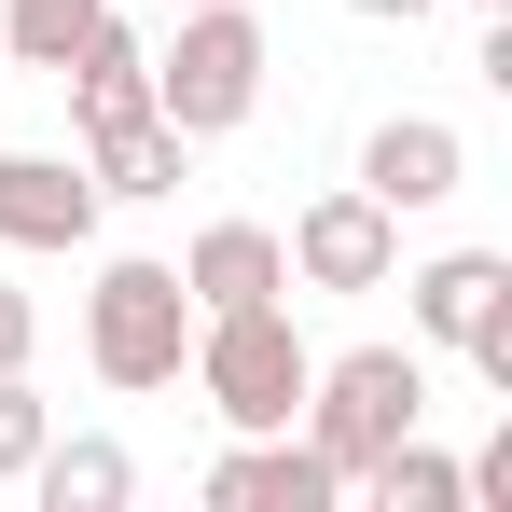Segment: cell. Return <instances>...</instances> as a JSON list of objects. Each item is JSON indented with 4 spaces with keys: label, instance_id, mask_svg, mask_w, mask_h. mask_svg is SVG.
<instances>
[{
    "label": "cell",
    "instance_id": "6da1fadb",
    "mask_svg": "<svg viewBox=\"0 0 512 512\" xmlns=\"http://www.w3.org/2000/svg\"><path fill=\"white\" fill-rule=\"evenodd\" d=\"M263 14H236V0H180V42L153 56V111H167L180 139H222V125H250L263 111Z\"/></svg>",
    "mask_w": 512,
    "mask_h": 512
},
{
    "label": "cell",
    "instance_id": "7a4b0ae2",
    "mask_svg": "<svg viewBox=\"0 0 512 512\" xmlns=\"http://www.w3.org/2000/svg\"><path fill=\"white\" fill-rule=\"evenodd\" d=\"M194 388H208V416L222 429H291L305 416V333H291V305H222V319H194Z\"/></svg>",
    "mask_w": 512,
    "mask_h": 512
},
{
    "label": "cell",
    "instance_id": "3957f363",
    "mask_svg": "<svg viewBox=\"0 0 512 512\" xmlns=\"http://www.w3.org/2000/svg\"><path fill=\"white\" fill-rule=\"evenodd\" d=\"M416 416H429V360H416V346H346V360L305 374V443L333 457L346 485H360V471H374Z\"/></svg>",
    "mask_w": 512,
    "mask_h": 512
},
{
    "label": "cell",
    "instance_id": "277c9868",
    "mask_svg": "<svg viewBox=\"0 0 512 512\" xmlns=\"http://www.w3.org/2000/svg\"><path fill=\"white\" fill-rule=\"evenodd\" d=\"M180 346H194V291H180V263H97L84 291V360L111 388H167Z\"/></svg>",
    "mask_w": 512,
    "mask_h": 512
},
{
    "label": "cell",
    "instance_id": "5b68a950",
    "mask_svg": "<svg viewBox=\"0 0 512 512\" xmlns=\"http://www.w3.org/2000/svg\"><path fill=\"white\" fill-rule=\"evenodd\" d=\"M416 333H429V346H471L485 388H512V263H499V250L416 263Z\"/></svg>",
    "mask_w": 512,
    "mask_h": 512
},
{
    "label": "cell",
    "instance_id": "8992f818",
    "mask_svg": "<svg viewBox=\"0 0 512 512\" xmlns=\"http://www.w3.org/2000/svg\"><path fill=\"white\" fill-rule=\"evenodd\" d=\"M277 250H291L305 291H388V277H402V208H374V194L346 180V194H319Z\"/></svg>",
    "mask_w": 512,
    "mask_h": 512
},
{
    "label": "cell",
    "instance_id": "52a82bcc",
    "mask_svg": "<svg viewBox=\"0 0 512 512\" xmlns=\"http://www.w3.org/2000/svg\"><path fill=\"white\" fill-rule=\"evenodd\" d=\"M457 180H471V139H457L443 111H388V125L360 139V194H374V208H443Z\"/></svg>",
    "mask_w": 512,
    "mask_h": 512
},
{
    "label": "cell",
    "instance_id": "ba28073f",
    "mask_svg": "<svg viewBox=\"0 0 512 512\" xmlns=\"http://www.w3.org/2000/svg\"><path fill=\"white\" fill-rule=\"evenodd\" d=\"M208 499L222 512H333L346 471L319 457V443H291V429H236V457L208 471Z\"/></svg>",
    "mask_w": 512,
    "mask_h": 512
},
{
    "label": "cell",
    "instance_id": "9c48e42d",
    "mask_svg": "<svg viewBox=\"0 0 512 512\" xmlns=\"http://www.w3.org/2000/svg\"><path fill=\"white\" fill-rule=\"evenodd\" d=\"M97 236V180L70 153H0V250H84Z\"/></svg>",
    "mask_w": 512,
    "mask_h": 512
},
{
    "label": "cell",
    "instance_id": "30bf717a",
    "mask_svg": "<svg viewBox=\"0 0 512 512\" xmlns=\"http://www.w3.org/2000/svg\"><path fill=\"white\" fill-rule=\"evenodd\" d=\"M180 291H194V319H222V305H277V291H291L277 222H208V236L180 250Z\"/></svg>",
    "mask_w": 512,
    "mask_h": 512
},
{
    "label": "cell",
    "instance_id": "8fae6325",
    "mask_svg": "<svg viewBox=\"0 0 512 512\" xmlns=\"http://www.w3.org/2000/svg\"><path fill=\"white\" fill-rule=\"evenodd\" d=\"M125 111H153V56H139V42L97 14L84 42H70V125L97 139V125H125Z\"/></svg>",
    "mask_w": 512,
    "mask_h": 512
},
{
    "label": "cell",
    "instance_id": "7c38bea8",
    "mask_svg": "<svg viewBox=\"0 0 512 512\" xmlns=\"http://www.w3.org/2000/svg\"><path fill=\"white\" fill-rule=\"evenodd\" d=\"M180 167H194V139H180L167 111H125V125L84 139V180H97V194H180Z\"/></svg>",
    "mask_w": 512,
    "mask_h": 512
},
{
    "label": "cell",
    "instance_id": "4fadbf2b",
    "mask_svg": "<svg viewBox=\"0 0 512 512\" xmlns=\"http://www.w3.org/2000/svg\"><path fill=\"white\" fill-rule=\"evenodd\" d=\"M28 485H42V512H125V499H139V457H125V443H56V429H42Z\"/></svg>",
    "mask_w": 512,
    "mask_h": 512
},
{
    "label": "cell",
    "instance_id": "5bb4252c",
    "mask_svg": "<svg viewBox=\"0 0 512 512\" xmlns=\"http://www.w3.org/2000/svg\"><path fill=\"white\" fill-rule=\"evenodd\" d=\"M111 0H0V56L14 70H70V42H84Z\"/></svg>",
    "mask_w": 512,
    "mask_h": 512
},
{
    "label": "cell",
    "instance_id": "9a60e30c",
    "mask_svg": "<svg viewBox=\"0 0 512 512\" xmlns=\"http://www.w3.org/2000/svg\"><path fill=\"white\" fill-rule=\"evenodd\" d=\"M360 485H374V512H457V499H471V485H457V457H429L416 429H402V443H388Z\"/></svg>",
    "mask_w": 512,
    "mask_h": 512
},
{
    "label": "cell",
    "instance_id": "2e32d148",
    "mask_svg": "<svg viewBox=\"0 0 512 512\" xmlns=\"http://www.w3.org/2000/svg\"><path fill=\"white\" fill-rule=\"evenodd\" d=\"M42 388H28V374H0V485H28V457H42Z\"/></svg>",
    "mask_w": 512,
    "mask_h": 512
},
{
    "label": "cell",
    "instance_id": "e0dca14e",
    "mask_svg": "<svg viewBox=\"0 0 512 512\" xmlns=\"http://www.w3.org/2000/svg\"><path fill=\"white\" fill-rule=\"evenodd\" d=\"M28 346H42V305H28V291L0 277V374H28Z\"/></svg>",
    "mask_w": 512,
    "mask_h": 512
},
{
    "label": "cell",
    "instance_id": "ac0fdd59",
    "mask_svg": "<svg viewBox=\"0 0 512 512\" xmlns=\"http://www.w3.org/2000/svg\"><path fill=\"white\" fill-rule=\"evenodd\" d=\"M346 14H374V28H416V14H429V0H346Z\"/></svg>",
    "mask_w": 512,
    "mask_h": 512
},
{
    "label": "cell",
    "instance_id": "d6986e66",
    "mask_svg": "<svg viewBox=\"0 0 512 512\" xmlns=\"http://www.w3.org/2000/svg\"><path fill=\"white\" fill-rule=\"evenodd\" d=\"M471 14H512V0H471Z\"/></svg>",
    "mask_w": 512,
    "mask_h": 512
},
{
    "label": "cell",
    "instance_id": "ffe728a7",
    "mask_svg": "<svg viewBox=\"0 0 512 512\" xmlns=\"http://www.w3.org/2000/svg\"><path fill=\"white\" fill-rule=\"evenodd\" d=\"M167 14H180V0H167Z\"/></svg>",
    "mask_w": 512,
    "mask_h": 512
}]
</instances>
